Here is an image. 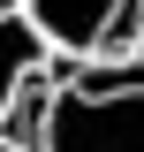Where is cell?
Returning <instances> with one entry per match:
<instances>
[{
  "label": "cell",
  "mask_w": 144,
  "mask_h": 152,
  "mask_svg": "<svg viewBox=\"0 0 144 152\" xmlns=\"http://www.w3.org/2000/svg\"><path fill=\"white\" fill-rule=\"evenodd\" d=\"M38 152H144V61H68L38 114Z\"/></svg>",
  "instance_id": "1"
},
{
  "label": "cell",
  "mask_w": 144,
  "mask_h": 152,
  "mask_svg": "<svg viewBox=\"0 0 144 152\" xmlns=\"http://www.w3.org/2000/svg\"><path fill=\"white\" fill-rule=\"evenodd\" d=\"M15 8L46 38V53L68 61H129L144 31V0H15Z\"/></svg>",
  "instance_id": "2"
},
{
  "label": "cell",
  "mask_w": 144,
  "mask_h": 152,
  "mask_svg": "<svg viewBox=\"0 0 144 152\" xmlns=\"http://www.w3.org/2000/svg\"><path fill=\"white\" fill-rule=\"evenodd\" d=\"M46 38L31 31V15L23 8H0V122H8V107H15L31 84H46Z\"/></svg>",
  "instance_id": "3"
},
{
  "label": "cell",
  "mask_w": 144,
  "mask_h": 152,
  "mask_svg": "<svg viewBox=\"0 0 144 152\" xmlns=\"http://www.w3.org/2000/svg\"><path fill=\"white\" fill-rule=\"evenodd\" d=\"M0 152H23V145H8V137H0Z\"/></svg>",
  "instance_id": "4"
},
{
  "label": "cell",
  "mask_w": 144,
  "mask_h": 152,
  "mask_svg": "<svg viewBox=\"0 0 144 152\" xmlns=\"http://www.w3.org/2000/svg\"><path fill=\"white\" fill-rule=\"evenodd\" d=\"M0 8H15V0H0Z\"/></svg>",
  "instance_id": "5"
}]
</instances>
